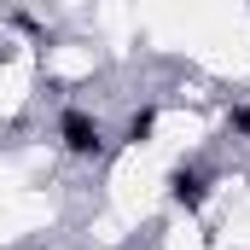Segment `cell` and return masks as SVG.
<instances>
[{"label": "cell", "instance_id": "1", "mask_svg": "<svg viewBox=\"0 0 250 250\" xmlns=\"http://www.w3.org/2000/svg\"><path fill=\"white\" fill-rule=\"evenodd\" d=\"M59 146L70 151V157H99V151H105V128H99V117L82 111V105H64V117H59Z\"/></svg>", "mask_w": 250, "mask_h": 250}, {"label": "cell", "instance_id": "2", "mask_svg": "<svg viewBox=\"0 0 250 250\" xmlns=\"http://www.w3.org/2000/svg\"><path fill=\"white\" fill-rule=\"evenodd\" d=\"M209 187H215V175H209L204 163H175V169H169V204L187 209V215H198V209L209 204Z\"/></svg>", "mask_w": 250, "mask_h": 250}, {"label": "cell", "instance_id": "3", "mask_svg": "<svg viewBox=\"0 0 250 250\" xmlns=\"http://www.w3.org/2000/svg\"><path fill=\"white\" fill-rule=\"evenodd\" d=\"M151 134H157V105H140V111L123 123V140L128 146H151Z\"/></svg>", "mask_w": 250, "mask_h": 250}, {"label": "cell", "instance_id": "4", "mask_svg": "<svg viewBox=\"0 0 250 250\" xmlns=\"http://www.w3.org/2000/svg\"><path fill=\"white\" fill-rule=\"evenodd\" d=\"M227 134L250 140V105H233V111H227Z\"/></svg>", "mask_w": 250, "mask_h": 250}]
</instances>
